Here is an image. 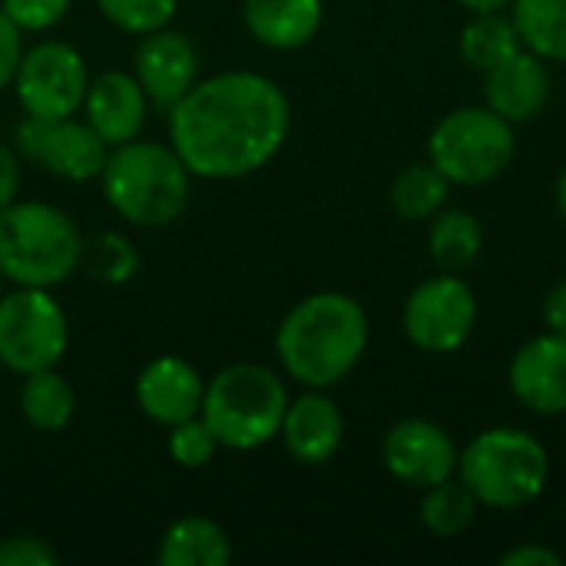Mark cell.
Segmentation results:
<instances>
[{
    "mask_svg": "<svg viewBox=\"0 0 566 566\" xmlns=\"http://www.w3.org/2000/svg\"><path fill=\"white\" fill-rule=\"evenodd\" d=\"M484 249V226L468 209H441L428 226V252L441 272H468Z\"/></svg>",
    "mask_w": 566,
    "mask_h": 566,
    "instance_id": "7402d4cb",
    "label": "cell"
},
{
    "mask_svg": "<svg viewBox=\"0 0 566 566\" xmlns=\"http://www.w3.org/2000/svg\"><path fill=\"white\" fill-rule=\"evenodd\" d=\"M17 408H20V418L30 428L56 434L76 415V391H73L66 375H60L56 368H43V371L23 375Z\"/></svg>",
    "mask_w": 566,
    "mask_h": 566,
    "instance_id": "44dd1931",
    "label": "cell"
},
{
    "mask_svg": "<svg viewBox=\"0 0 566 566\" xmlns=\"http://www.w3.org/2000/svg\"><path fill=\"white\" fill-rule=\"evenodd\" d=\"M80 109L83 119L93 126V133L113 149L143 136L153 103L139 86V80L133 76V70H106L99 76H90Z\"/></svg>",
    "mask_w": 566,
    "mask_h": 566,
    "instance_id": "2e32d148",
    "label": "cell"
},
{
    "mask_svg": "<svg viewBox=\"0 0 566 566\" xmlns=\"http://www.w3.org/2000/svg\"><path fill=\"white\" fill-rule=\"evenodd\" d=\"M3 282H7V279H3V272H0V295H3Z\"/></svg>",
    "mask_w": 566,
    "mask_h": 566,
    "instance_id": "74e56055",
    "label": "cell"
},
{
    "mask_svg": "<svg viewBox=\"0 0 566 566\" xmlns=\"http://www.w3.org/2000/svg\"><path fill=\"white\" fill-rule=\"evenodd\" d=\"M70 348V318L53 289L13 285L0 295V365L13 375L56 368Z\"/></svg>",
    "mask_w": 566,
    "mask_h": 566,
    "instance_id": "ba28073f",
    "label": "cell"
},
{
    "mask_svg": "<svg viewBox=\"0 0 566 566\" xmlns=\"http://www.w3.org/2000/svg\"><path fill=\"white\" fill-rule=\"evenodd\" d=\"M80 269L99 285H126L139 272V252L123 232H99L93 242H83Z\"/></svg>",
    "mask_w": 566,
    "mask_h": 566,
    "instance_id": "4316f807",
    "label": "cell"
},
{
    "mask_svg": "<svg viewBox=\"0 0 566 566\" xmlns=\"http://www.w3.org/2000/svg\"><path fill=\"white\" fill-rule=\"evenodd\" d=\"M551 99L547 60L521 46L514 56L484 73V106L501 113L507 123L521 126L544 113Z\"/></svg>",
    "mask_w": 566,
    "mask_h": 566,
    "instance_id": "ac0fdd59",
    "label": "cell"
},
{
    "mask_svg": "<svg viewBox=\"0 0 566 566\" xmlns=\"http://www.w3.org/2000/svg\"><path fill=\"white\" fill-rule=\"evenodd\" d=\"M521 33L514 27V17L504 13V10H494V13H474L464 30H461V40H458V50H461V60L468 66H474L478 73H488L494 70L497 63H504L507 56H514L521 50Z\"/></svg>",
    "mask_w": 566,
    "mask_h": 566,
    "instance_id": "603a6c76",
    "label": "cell"
},
{
    "mask_svg": "<svg viewBox=\"0 0 566 566\" xmlns=\"http://www.w3.org/2000/svg\"><path fill=\"white\" fill-rule=\"evenodd\" d=\"M458 3L471 13H494V10H507L514 0H458Z\"/></svg>",
    "mask_w": 566,
    "mask_h": 566,
    "instance_id": "d590c367",
    "label": "cell"
},
{
    "mask_svg": "<svg viewBox=\"0 0 566 566\" xmlns=\"http://www.w3.org/2000/svg\"><path fill=\"white\" fill-rule=\"evenodd\" d=\"M517 156V133L491 106H461L438 119L428 136V163L451 186H488L501 179Z\"/></svg>",
    "mask_w": 566,
    "mask_h": 566,
    "instance_id": "52a82bcc",
    "label": "cell"
},
{
    "mask_svg": "<svg viewBox=\"0 0 566 566\" xmlns=\"http://www.w3.org/2000/svg\"><path fill=\"white\" fill-rule=\"evenodd\" d=\"M458 444L454 438L428 418H401L388 428L381 441L385 471L408 488H434L458 474Z\"/></svg>",
    "mask_w": 566,
    "mask_h": 566,
    "instance_id": "7c38bea8",
    "label": "cell"
},
{
    "mask_svg": "<svg viewBox=\"0 0 566 566\" xmlns=\"http://www.w3.org/2000/svg\"><path fill=\"white\" fill-rule=\"evenodd\" d=\"M501 566H560L564 557L547 544H517L507 554H501Z\"/></svg>",
    "mask_w": 566,
    "mask_h": 566,
    "instance_id": "836d02e7",
    "label": "cell"
},
{
    "mask_svg": "<svg viewBox=\"0 0 566 566\" xmlns=\"http://www.w3.org/2000/svg\"><path fill=\"white\" fill-rule=\"evenodd\" d=\"M451 196V182L431 163L405 166L391 182V209L405 222H431Z\"/></svg>",
    "mask_w": 566,
    "mask_h": 566,
    "instance_id": "d4e9b609",
    "label": "cell"
},
{
    "mask_svg": "<svg viewBox=\"0 0 566 566\" xmlns=\"http://www.w3.org/2000/svg\"><path fill=\"white\" fill-rule=\"evenodd\" d=\"M458 478L481 507L517 511L544 494L551 481V454L544 441L524 428H488L461 451Z\"/></svg>",
    "mask_w": 566,
    "mask_h": 566,
    "instance_id": "8992f818",
    "label": "cell"
},
{
    "mask_svg": "<svg viewBox=\"0 0 566 566\" xmlns=\"http://www.w3.org/2000/svg\"><path fill=\"white\" fill-rule=\"evenodd\" d=\"M83 232L70 212L40 199H13L0 212V272L10 285L56 289L80 272Z\"/></svg>",
    "mask_w": 566,
    "mask_h": 566,
    "instance_id": "277c9868",
    "label": "cell"
},
{
    "mask_svg": "<svg viewBox=\"0 0 566 566\" xmlns=\"http://www.w3.org/2000/svg\"><path fill=\"white\" fill-rule=\"evenodd\" d=\"M156 560L163 566H226L232 560V541L212 517H179L166 527Z\"/></svg>",
    "mask_w": 566,
    "mask_h": 566,
    "instance_id": "ffe728a7",
    "label": "cell"
},
{
    "mask_svg": "<svg viewBox=\"0 0 566 566\" xmlns=\"http://www.w3.org/2000/svg\"><path fill=\"white\" fill-rule=\"evenodd\" d=\"M60 554L46 537L10 534L0 541V566H56Z\"/></svg>",
    "mask_w": 566,
    "mask_h": 566,
    "instance_id": "4dcf8cb0",
    "label": "cell"
},
{
    "mask_svg": "<svg viewBox=\"0 0 566 566\" xmlns=\"http://www.w3.org/2000/svg\"><path fill=\"white\" fill-rule=\"evenodd\" d=\"M23 56V33L17 30V23L0 10V90L13 83L17 63Z\"/></svg>",
    "mask_w": 566,
    "mask_h": 566,
    "instance_id": "1f68e13d",
    "label": "cell"
},
{
    "mask_svg": "<svg viewBox=\"0 0 566 566\" xmlns=\"http://www.w3.org/2000/svg\"><path fill=\"white\" fill-rule=\"evenodd\" d=\"M13 149L30 166L63 182L99 179L109 156V146L93 133V126L76 116H63V119L23 116L13 129Z\"/></svg>",
    "mask_w": 566,
    "mask_h": 566,
    "instance_id": "8fae6325",
    "label": "cell"
},
{
    "mask_svg": "<svg viewBox=\"0 0 566 566\" xmlns=\"http://www.w3.org/2000/svg\"><path fill=\"white\" fill-rule=\"evenodd\" d=\"M279 438L292 461L305 468H322L338 454L345 441L342 408L325 388H305L298 398H289Z\"/></svg>",
    "mask_w": 566,
    "mask_h": 566,
    "instance_id": "e0dca14e",
    "label": "cell"
},
{
    "mask_svg": "<svg viewBox=\"0 0 566 566\" xmlns=\"http://www.w3.org/2000/svg\"><path fill=\"white\" fill-rule=\"evenodd\" d=\"M13 96L23 116L63 119L76 116L90 86V70L83 53L66 40H40L23 46L13 73Z\"/></svg>",
    "mask_w": 566,
    "mask_h": 566,
    "instance_id": "9c48e42d",
    "label": "cell"
},
{
    "mask_svg": "<svg viewBox=\"0 0 566 566\" xmlns=\"http://www.w3.org/2000/svg\"><path fill=\"white\" fill-rule=\"evenodd\" d=\"M325 20L322 0H242V23L269 50H302Z\"/></svg>",
    "mask_w": 566,
    "mask_h": 566,
    "instance_id": "d6986e66",
    "label": "cell"
},
{
    "mask_svg": "<svg viewBox=\"0 0 566 566\" xmlns=\"http://www.w3.org/2000/svg\"><path fill=\"white\" fill-rule=\"evenodd\" d=\"M96 10L116 30L143 36L159 27H169L179 10V0H96Z\"/></svg>",
    "mask_w": 566,
    "mask_h": 566,
    "instance_id": "83f0119b",
    "label": "cell"
},
{
    "mask_svg": "<svg viewBox=\"0 0 566 566\" xmlns=\"http://www.w3.org/2000/svg\"><path fill=\"white\" fill-rule=\"evenodd\" d=\"M554 199H557V212L564 216V222H566V169L560 172L557 186H554Z\"/></svg>",
    "mask_w": 566,
    "mask_h": 566,
    "instance_id": "8d00e7d4",
    "label": "cell"
},
{
    "mask_svg": "<svg viewBox=\"0 0 566 566\" xmlns=\"http://www.w3.org/2000/svg\"><path fill=\"white\" fill-rule=\"evenodd\" d=\"M474 325H478V295L454 272H441L415 285L401 312V328L408 342L428 355L458 352L474 335Z\"/></svg>",
    "mask_w": 566,
    "mask_h": 566,
    "instance_id": "30bf717a",
    "label": "cell"
},
{
    "mask_svg": "<svg viewBox=\"0 0 566 566\" xmlns=\"http://www.w3.org/2000/svg\"><path fill=\"white\" fill-rule=\"evenodd\" d=\"M368 348V315L345 292H315L295 302L275 328L282 371L302 388H335Z\"/></svg>",
    "mask_w": 566,
    "mask_h": 566,
    "instance_id": "7a4b0ae2",
    "label": "cell"
},
{
    "mask_svg": "<svg viewBox=\"0 0 566 566\" xmlns=\"http://www.w3.org/2000/svg\"><path fill=\"white\" fill-rule=\"evenodd\" d=\"M20 182H23V163L20 153L7 143H0V212L20 199Z\"/></svg>",
    "mask_w": 566,
    "mask_h": 566,
    "instance_id": "d6a6232c",
    "label": "cell"
},
{
    "mask_svg": "<svg viewBox=\"0 0 566 566\" xmlns=\"http://www.w3.org/2000/svg\"><path fill=\"white\" fill-rule=\"evenodd\" d=\"M478 497L464 488V481L448 478L434 488H424L421 497V524L434 537H458L478 521Z\"/></svg>",
    "mask_w": 566,
    "mask_h": 566,
    "instance_id": "484cf974",
    "label": "cell"
},
{
    "mask_svg": "<svg viewBox=\"0 0 566 566\" xmlns=\"http://www.w3.org/2000/svg\"><path fill=\"white\" fill-rule=\"evenodd\" d=\"M169 143L196 179L229 182L265 169L289 139L292 103L255 70H222L169 106Z\"/></svg>",
    "mask_w": 566,
    "mask_h": 566,
    "instance_id": "6da1fadb",
    "label": "cell"
},
{
    "mask_svg": "<svg viewBox=\"0 0 566 566\" xmlns=\"http://www.w3.org/2000/svg\"><path fill=\"white\" fill-rule=\"evenodd\" d=\"M289 408L285 378L259 361H235L206 381L199 418L226 451H259L279 438Z\"/></svg>",
    "mask_w": 566,
    "mask_h": 566,
    "instance_id": "5b68a950",
    "label": "cell"
},
{
    "mask_svg": "<svg viewBox=\"0 0 566 566\" xmlns=\"http://www.w3.org/2000/svg\"><path fill=\"white\" fill-rule=\"evenodd\" d=\"M192 172L172 149L159 139H129L113 146L99 172L106 206L136 229L172 226L192 196Z\"/></svg>",
    "mask_w": 566,
    "mask_h": 566,
    "instance_id": "3957f363",
    "label": "cell"
},
{
    "mask_svg": "<svg viewBox=\"0 0 566 566\" xmlns=\"http://www.w3.org/2000/svg\"><path fill=\"white\" fill-rule=\"evenodd\" d=\"M133 76L146 90L153 109L176 106L199 80V50L189 33L159 27L143 33L133 50Z\"/></svg>",
    "mask_w": 566,
    "mask_h": 566,
    "instance_id": "4fadbf2b",
    "label": "cell"
},
{
    "mask_svg": "<svg viewBox=\"0 0 566 566\" xmlns=\"http://www.w3.org/2000/svg\"><path fill=\"white\" fill-rule=\"evenodd\" d=\"M136 408L159 428H172L179 421L199 418L206 398V378L199 368L179 355H156L146 361L133 381Z\"/></svg>",
    "mask_w": 566,
    "mask_h": 566,
    "instance_id": "5bb4252c",
    "label": "cell"
},
{
    "mask_svg": "<svg viewBox=\"0 0 566 566\" xmlns=\"http://www.w3.org/2000/svg\"><path fill=\"white\" fill-rule=\"evenodd\" d=\"M511 395L534 415H566V338L544 332L517 348L507 368Z\"/></svg>",
    "mask_w": 566,
    "mask_h": 566,
    "instance_id": "9a60e30c",
    "label": "cell"
},
{
    "mask_svg": "<svg viewBox=\"0 0 566 566\" xmlns=\"http://www.w3.org/2000/svg\"><path fill=\"white\" fill-rule=\"evenodd\" d=\"M511 17L531 53L566 63V0H514Z\"/></svg>",
    "mask_w": 566,
    "mask_h": 566,
    "instance_id": "cb8c5ba5",
    "label": "cell"
},
{
    "mask_svg": "<svg viewBox=\"0 0 566 566\" xmlns=\"http://www.w3.org/2000/svg\"><path fill=\"white\" fill-rule=\"evenodd\" d=\"M73 0H0V10L17 23L20 33H46L70 13Z\"/></svg>",
    "mask_w": 566,
    "mask_h": 566,
    "instance_id": "f546056e",
    "label": "cell"
},
{
    "mask_svg": "<svg viewBox=\"0 0 566 566\" xmlns=\"http://www.w3.org/2000/svg\"><path fill=\"white\" fill-rule=\"evenodd\" d=\"M166 451H169L172 464H179L186 471H199V468L212 464V458L219 451V441H216V434L209 431V424L202 418H189V421H179V424L169 428Z\"/></svg>",
    "mask_w": 566,
    "mask_h": 566,
    "instance_id": "f1b7e54d",
    "label": "cell"
},
{
    "mask_svg": "<svg viewBox=\"0 0 566 566\" xmlns=\"http://www.w3.org/2000/svg\"><path fill=\"white\" fill-rule=\"evenodd\" d=\"M0 368H3V365H0Z\"/></svg>",
    "mask_w": 566,
    "mask_h": 566,
    "instance_id": "f35d334b",
    "label": "cell"
},
{
    "mask_svg": "<svg viewBox=\"0 0 566 566\" xmlns=\"http://www.w3.org/2000/svg\"><path fill=\"white\" fill-rule=\"evenodd\" d=\"M544 325L547 332H557L566 338V279L551 285V292L544 295Z\"/></svg>",
    "mask_w": 566,
    "mask_h": 566,
    "instance_id": "e575fe53",
    "label": "cell"
}]
</instances>
